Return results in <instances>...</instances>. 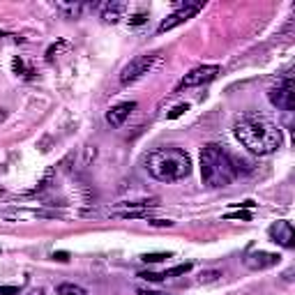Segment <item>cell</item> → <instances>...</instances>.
Here are the masks:
<instances>
[{
  "mask_svg": "<svg viewBox=\"0 0 295 295\" xmlns=\"http://www.w3.org/2000/svg\"><path fill=\"white\" fill-rule=\"evenodd\" d=\"M235 139L252 155H272L282 148V129L263 115H242L235 120Z\"/></svg>",
  "mask_w": 295,
  "mask_h": 295,
  "instance_id": "cell-1",
  "label": "cell"
},
{
  "mask_svg": "<svg viewBox=\"0 0 295 295\" xmlns=\"http://www.w3.org/2000/svg\"><path fill=\"white\" fill-rule=\"evenodd\" d=\"M145 169L159 182H178L192 173V157L180 148H157L145 157Z\"/></svg>",
  "mask_w": 295,
  "mask_h": 295,
  "instance_id": "cell-2",
  "label": "cell"
},
{
  "mask_svg": "<svg viewBox=\"0 0 295 295\" xmlns=\"http://www.w3.org/2000/svg\"><path fill=\"white\" fill-rule=\"evenodd\" d=\"M240 169L238 162L229 152L217 143H208L201 150V178L208 187L219 189V187H229L238 178Z\"/></svg>",
  "mask_w": 295,
  "mask_h": 295,
  "instance_id": "cell-3",
  "label": "cell"
},
{
  "mask_svg": "<svg viewBox=\"0 0 295 295\" xmlns=\"http://www.w3.org/2000/svg\"><path fill=\"white\" fill-rule=\"evenodd\" d=\"M157 62H159V53H157V51H152V53H141V55H136V58H132V60L122 67L120 85H132V83H136V81H141V78L148 76V74L155 69Z\"/></svg>",
  "mask_w": 295,
  "mask_h": 295,
  "instance_id": "cell-4",
  "label": "cell"
},
{
  "mask_svg": "<svg viewBox=\"0 0 295 295\" xmlns=\"http://www.w3.org/2000/svg\"><path fill=\"white\" fill-rule=\"evenodd\" d=\"M268 99H270L272 106H277L282 111H293L295 109V83L293 76L286 74L282 81H277L275 88H270L268 92Z\"/></svg>",
  "mask_w": 295,
  "mask_h": 295,
  "instance_id": "cell-5",
  "label": "cell"
},
{
  "mask_svg": "<svg viewBox=\"0 0 295 295\" xmlns=\"http://www.w3.org/2000/svg\"><path fill=\"white\" fill-rule=\"evenodd\" d=\"M205 7V2H185V5H180L178 9H175L173 14H169V16L164 18L162 23L157 25V32L159 35H164V32H169V30H173V28H178V25H182L185 21H189V18H194L196 14L201 12Z\"/></svg>",
  "mask_w": 295,
  "mask_h": 295,
  "instance_id": "cell-6",
  "label": "cell"
},
{
  "mask_svg": "<svg viewBox=\"0 0 295 295\" xmlns=\"http://www.w3.org/2000/svg\"><path fill=\"white\" fill-rule=\"evenodd\" d=\"M219 74H222L219 65H201V67H194L192 72L185 74V78H182L180 83L175 85L173 92H182V90H187V88H196V85L210 83V81H215Z\"/></svg>",
  "mask_w": 295,
  "mask_h": 295,
  "instance_id": "cell-7",
  "label": "cell"
},
{
  "mask_svg": "<svg viewBox=\"0 0 295 295\" xmlns=\"http://www.w3.org/2000/svg\"><path fill=\"white\" fill-rule=\"evenodd\" d=\"M268 233H270L272 242H277L282 247H286V249L295 247V231H293V224H291L289 219H282V222L272 224Z\"/></svg>",
  "mask_w": 295,
  "mask_h": 295,
  "instance_id": "cell-8",
  "label": "cell"
},
{
  "mask_svg": "<svg viewBox=\"0 0 295 295\" xmlns=\"http://www.w3.org/2000/svg\"><path fill=\"white\" fill-rule=\"evenodd\" d=\"M245 268H249V270H268V268H272V265L279 263V256L272 252H249L247 256H245Z\"/></svg>",
  "mask_w": 295,
  "mask_h": 295,
  "instance_id": "cell-9",
  "label": "cell"
},
{
  "mask_svg": "<svg viewBox=\"0 0 295 295\" xmlns=\"http://www.w3.org/2000/svg\"><path fill=\"white\" fill-rule=\"evenodd\" d=\"M136 109V102H122V104H115L113 109L106 111V122L111 127H122L127 120H129V115L134 113Z\"/></svg>",
  "mask_w": 295,
  "mask_h": 295,
  "instance_id": "cell-10",
  "label": "cell"
},
{
  "mask_svg": "<svg viewBox=\"0 0 295 295\" xmlns=\"http://www.w3.org/2000/svg\"><path fill=\"white\" fill-rule=\"evenodd\" d=\"M125 12H127L125 2H115V0H111V2H104L102 5L99 16L104 18V23H118V21L125 16Z\"/></svg>",
  "mask_w": 295,
  "mask_h": 295,
  "instance_id": "cell-11",
  "label": "cell"
},
{
  "mask_svg": "<svg viewBox=\"0 0 295 295\" xmlns=\"http://www.w3.org/2000/svg\"><path fill=\"white\" fill-rule=\"evenodd\" d=\"M55 12H60L65 18H78L85 12V5L78 0H69V2H55Z\"/></svg>",
  "mask_w": 295,
  "mask_h": 295,
  "instance_id": "cell-12",
  "label": "cell"
},
{
  "mask_svg": "<svg viewBox=\"0 0 295 295\" xmlns=\"http://www.w3.org/2000/svg\"><path fill=\"white\" fill-rule=\"evenodd\" d=\"M55 293L58 295H88L83 286H78V284H60L55 289Z\"/></svg>",
  "mask_w": 295,
  "mask_h": 295,
  "instance_id": "cell-13",
  "label": "cell"
},
{
  "mask_svg": "<svg viewBox=\"0 0 295 295\" xmlns=\"http://www.w3.org/2000/svg\"><path fill=\"white\" fill-rule=\"evenodd\" d=\"M192 270V263H182V265H175V268H171V270L162 272V277H178V275H187V272Z\"/></svg>",
  "mask_w": 295,
  "mask_h": 295,
  "instance_id": "cell-14",
  "label": "cell"
},
{
  "mask_svg": "<svg viewBox=\"0 0 295 295\" xmlns=\"http://www.w3.org/2000/svg\"><path fill=\"white\" fill-rule=\"evenodd\" d=\"M219 277H222L219 270H205L199 275V284H212V282H217Z\"/></svg>",
  "mask_w": 295,
  "mask_h": 295,
  "instance_id": "cell-15",
  "label": "cell"
},
{
  "mask_svg": "<svg viewBox=\"0 0 295 295\" xmlns=\"http://www.w3.org/2000/svg\"><path fill=\"white\" fill-rule=\"evenodd\" d=\"M62 48H69V46H67V42H58V44H53V46H48V51H46V62H53Z\"/></svg>",
  "mask_w": 295,
  "mask_h": 295,
  "instance_id": "cell-16",
  "label": "cell"
},
{
  "mask_svg": "<svg viewBox=\"0 0 295 295\" xmlns=\"http://www.w3.org/2000/svg\"><path fill=\"white\" fill-rule=\"evenodd\" d=\"M187 111H189V104H178V106H173V109L166 113V118L169 120H175V118H180V115H185Z\"/></svg>",
  "mask_w": 295,
  "mask_h": 295,
  "instance_id": "cell-17",
  "label": "cell"
},
{
  "mask_svg": "<svg viewBox=\"0 0 295 295\" xmlns=\"http://www.w3.org/2000/svg\"><path fill=\"white\" fill-rule=\"evenodd\" d=\"M164 259H171V254H143V261L145 263H159Z\"/></svg>",
  "mask_w": 295,
  "mask_h": 295,
  "instance_id": "cell-18",
  "label": "cell"
},
{
  "mask_svg": "<svg viewBox=\"0 0 295 295\" xmlns=\"http://www.w3.org/2000/svg\"><path fill=\"white\" fill-rule=\"evenodd\" d=\"M226 219H242V222H252V212H245V210H238V212H229Z\"/></svg>",
  "mask_w": 295,
  "mask_h": 295,
  "instance_id": "cell-19",
  "label": "cell"
},
{
  "mask_svg": "<svg viewBox=\"0 0 295 295\" xmlns=\"http://www.w3.org/2000/svg\"><path fill=\"white\" fill-rule=\"evenodd\" d=\"M145 18H148V12H136L129 16V25H141L145 23Z\"/></svg>",
  "mask_w": 295,
  "mask_h": 295,
  "instance_id": "cell-20",
  "label": "cell"
},
{
  "mask_svg": "<svg viewBox=\"0 0 295 295\" xmlns=\"http://www.w3.org/2000/svg\"><path fill=\"white\" fill-rule=\"evenodd\" d=\"M12 67H14V72H16V74H28V72H25V65H23V60H21V58H14Z\"/></svg>",
  "mask_w": 295,
  "mask_h": 295,
  "instance_id": "cell-21",
  "label": "cell"
},
{
  "mask_svg": "<svg viewBox=\"0 0 295 295\" xmlns=\"http://www.w3.org/2000/svg\"><path fill=\"white\" fill-rule=\"evenodd\" d=\"M0 295H18L16 286H0Z\"/></svg>",
  "mask_w": 295,
  "mask_h": 295,
  "instance_id": "cell-22",
  "label": "cell"
},
{
  "mask_svg": "<svg viewBox=\"0 0 295 295\" xmlns=\"http://www.w3.org/2000/svg\"><path fill=\"white\" fill-rule=\"evenodd\" d=\"M152 226H173V222L171 219H150Z\"/></svg>",
  "mask_w": 295,
  "mask_h": 295,
  "instance_id": "cell-23",
  "label": "cell"
},
{
  "mask_svg": "<svg viewBox=\"0 0 295 295\" xmlns=\"http://www.w3.org/2000/svg\"><path fill=\"white\" fill-rule=\"evenodd\" d=\"M53 259H55V261H62V263H65V261H69V254H67V252H55V254H53Z\"/></svg>",
  "mask_w": 295,
  "mask_h": 295,
  "instance_id": "cell-24",
  "label": "cell"
},
{
  "mask_svg": "<svg viewBox=\"0 0 295 295\" xmlns=\"http://www.w3.org/2000/svg\"><path fill=\"white\" fill-rule=\"evenodd\" d=\"M139 295H166V293H159V291H148V289H139Z\"/></svg>",
  "mask_w": 295,
  "mask_h": 295,
  "instance_id": "cell-25",
  "label": "cell"
},
{
  "mask_svg": "<svg viewBox=\"0 0 295 295\" xmlns=\"http://www.w3.org/2000/svg\"><path fill=\"white\" fill-rule=\"evenodd\" d=\"M238 208H254V201H245V203H235Z\"/></svg>",
  "mask_w": 295,
  "mask_h": 295,
  "instance_id": "cell-26",
  "label": "cell"
},
{
  "mask_svg": "<svg viewBox=\"0 0 295 295\" xmlns=\"http://www.w3.org/2000/svg\"><path fill=\"white\" fill-rule=\"evenodd\" d=\"M5 120H7V111H5V109H0V125H2Z\"/></svg>",
  "mask_w": 295,
  "mask_h": 295,
  "instance_id": "cell-27",
  "label": "cell"
},
{
  "mask_svg": "<svg viewBox=\"0 0 295 295\" xmlns=\"http://www.w3.org/2000/svg\"><path fill=\"white\" fill-rule=\"evenodd\" d=\"M32 295H46V291H35Z\"/></svg>",
  "mask_w": 295,
  "mask_h": 295,
  "instance_id": "cell-28",
  "label": "cell"
},
{
  "mask_svg": "<svg viewBox=\"0 0 295 295\" xmlns=\"http://www.w3.org/2000/svg\"><path fill=\"white\" fill-rule=\"evenodd\" d=\"M2 35H5V32H0V37H2Z\"/></svg>",
  "mask_w": 295,
  "mask_h": 295,
  "instance_id": "cell-29",
  "label": "cell"
}]
</instances>
